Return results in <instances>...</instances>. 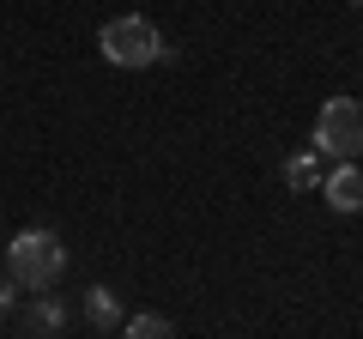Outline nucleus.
Returning a JSON list of instances; mask_svg holds the SVG:
<instances>
[{"mask_svg":"<svg viewBox=\"0 0 363 339\" xmlns=\"http://www.w3.org/2000/svg\"><path fill=\"white\" fill-rule=\"evenodd\" d=\"M61 267H67V243L55 230H18L6 243V273L25 291H49L61 279Z\"/></svg>","mask_w":363,"mask_h":339,"instance_id":"1","label":"nucleus"},{"mask_svg":"<svg viewBox=\"0 0 363 339\" xmlns=\"http://www.w3.org/2000/svg\"><path fill=\"white\" fill-rule=\"evenodd\" d=\"M97 43H104V61H109V67H152L157 55H164V37H157V25H152V18H140V13L109 18Z\"/></svg>","mask_w":363,"mask_h":339,"instance_id":"2","label":"nucleus"},{"mask_svg":"<svg viewBox=\"0 0 363 339\" xmlns=\"http://www.w3.org/2000/svg\"><path fill=\"white\" fill-rule=\"evenodd\" d=\"M315 145H321L327 157H339V164H351V157L363 152V104H357V97H327V104H321Z\"/></svg>","mask_w":363,"mask_h":339,"instance_id":"3","label":"nucleus"},{"mask_svg":"<svg viewBox=\"0 0 363 339\" xmlns=\"http://www.w3.org/2000/svg\"><path fill=\"white\" fill-rule=\"evenodd\" d=\"M327 206L333 212H357L363 206V170L357 164H339L333 176H327Z\"/></svg>","mask_w":363,"mask_h":339,"instance_id":"4","label":"nucleus"},{"mask_svg":"<svg viewBox=\"0 0 363 339\" xmlns=\"http://www.w3.org/2000/svg\"><path fill=\"white\" fill-rule=\"evenodd\" d=\"M85 315H91V321H97V327L121 321V297H116V291H109V285H97V291H91V297H85Z\"/></svg>","mask_w":363,"mask_h":339,"instance_id":"5","label":"nucleus"},{"mask_svg":"<svg viewBox=\"0 0 363 339\" xmlns=\"http://www.w3.org/2000/svg\"><path fill=\"white\" fill-rule=\"evenodd\" d=\"M128 339H176V327H169L164 315H133V321H128Z\"/></svg>","mask_w":363,"mask_h":339,"instance_id":"6","label":"nucleus"},{"mask_svg":"<svg viewBox=\"0 0 363 339\" xmlns=\"http://www.w3.org/2000/svg\"><path fill=\"white\" fill-rule=\"evenodd\" d=\"M285 182H291V188H309V182H315V157H309V152L285 157Z\"/></svg>","mask_w":363,"mask_h":339,"instance_id":"7","label":"nucleus"},{"mask_svg":"<svg viewBox=\"0 0 363 339\" xmlns=\"http://www.w3.org/2000/svg\"><path fill=\"white\" fill-rule=\"evenodd\" d=\"M6 303H13V285H6V279H0V309H6Z\"/></svg>","mask_w":363,"mask_h":339,"instance_id":"8","label":"nucleus"},{"mask_svg":"<svg viewBox=\"0 0 363 339\" xmlns=\"http://www.w3.org/2000/svg\"><path fill=\"white\" fill-rule=\"evenodd\" d=\"M357 6H363V0H357Z\"/></svg>","mask_w":363,"mask_h":339,"instance_id":"9","label":"nucleus"}]
</instances>
